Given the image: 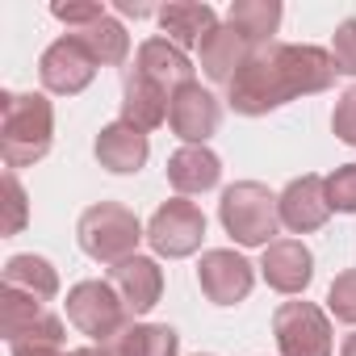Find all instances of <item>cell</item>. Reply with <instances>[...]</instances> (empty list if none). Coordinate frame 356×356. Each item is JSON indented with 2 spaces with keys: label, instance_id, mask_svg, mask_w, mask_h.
<instances>
[{
  "label": "cell",
  "instance_id": "1",
  "mask_svg": "<svg viewBox=\"0 0 356 356\" xmlns=\"http://www.w3.org/2000/svg\"><path fill=\"white\" fill-rule=\"evenodd\" d=\"M335 59L323 47L302 42H268L256 47L243 72L227 84V105L243 118H260L281 109L293 97H314L335 84Z\"/></svg>",
  "mask_w": 356,
  "mask_h": 356
},
{
  "label": "cell",
  "instance_id": "2",
  "mask_svg": "<svg viewBox=\"0 0 356 356\" xmlns=\"http://www.w3.org/2000/svg\"><path fill=\"white\" fill-rule=\"evenodd\" d=\"M55 138V109L42 92H0V155L5 168H34Z\"/></svg>",
  "mask_w": 356,
  "mask_h": 356
},
{
  "label": "cell",
  "instance_id": "3",
  "mask_svg": "<svg viewBox=\"0 0 356 356\" xmlns=\"http://www.w3.org/2000/svg\"><path fill=\"white\" fill-rule=\"evenodd\" d=\"M76 239H80V252L97 264H122L130 256H138V239H147L143 222L134 210H126L122 202H97L80 214L76 222Z\"/></svg>",
  "mask_w": 356,
  "mask_h": 356
},
{
  "label": "cell",
  "instance_id": "4",
  "mask_svg": "<svg viewBox=\"0 0 356 356\" xmlns=\"http://www.w3.org/2000/svg\"><path fill=\"white\" fill-rule=\"evenodd\" d=\"M218 218H222V231L243 248H268L281 227L277 197L260 181H235L218 202Z\"/></svg>",
  "mask_w": 356,
  "mask_h": 356
},
{
  "label": "cell",
  "instance_id": "5",
  "mask_svg": "<svg viewBox=\"0 0 356 356\" xmlns=\"http://www.w3.org/2000/svg\"><path fill=\"white\" fill-rule=\"evenodd\" d=\"M0 331H5L9 348H63V318L47 310L42 298L5 289L0 293Z\"/></svg>",
  "mask_w": 356,
  "mask_h": 356
},
{
  "label": "cell",
  "instance_id": "6",
  "mask_svg": "<svg viewBox=\"0 0 356 356\" xmlns=\"http://www.w3.org/2000/svg\"><path fill=\"white\" fill-rule=\"evenodd\" d=\"M67 323L80 331V335H88L92 343H109L118 331H126L134 318L126 314V306H122V298L113 293V285L109 281H80V285H72L67 289Z\"/></svg>",
  "mask_w": 356,
  "mask_h": 356
},
{
  "label": "cell",
  "instance_id": "7",
  "mask_svg": "<svg viewBox=\"0 0 356 356\" xmlns=\"http://www.w3.org/2000/svg\"><path fill=\"white\" fill-rule=\"evenodd\" d=\"M202 239H206V214L185 197L163 202L147 222V243L155 248V256H168V260L193 256L202 248Z\"/></svg>",
  "mask_w": 356,
  "mask_h": 356
},
{
  "label": "cell",
  "instance_id": "8",
  "mask_svg": "<svg viewBox=\"0 0 356 356\" xmlns=\"http://www.w3.org/2000/svg\"><path fill=\"white\" fill-rule=\"evenodd\" d=\"M273 335L281 356H331V323L314 302H281Z\"/></svg>",
  "mask_w": 356,
  "mask_h": 356
},
{
  "label": "cell",
  "instance_id": "9",
  "mask_svg": "<svg viewBox=\"0 0 356 356\" xmlns=\"http://www.w3.org/2000/svg\"><path fill=\"white\" fill-rule=\"evenodd\" d=\"M97 67H101V63L88 55V47H84L76 34H63V38H55V42L42 51V59H38V80H42V88L55 92V97H76V92H84V88L92 84Z\"/></svg>",
  "mask_w": 356,
  "mask_h": 356
},
{
  "label": "cell",
  "instance_id": "10",
  "mask_svg": "<svg viewBox=\"0 0 356 356\" xmlns=\"http://www.w3.org/2000/svg\"><path fill=\"white\" fill-rule=\"evenodd\" d=\"M197 285H202V293H206L214 306H239V302L252 293L256 273H252V264H248L239 252H231V248H210V252H202Z\"/></svg>",
  "mask_w": 356,
  "mask_h": 356
},
{
  "label": "cell",
  "instance_id": "11",
  "mask_svg": "<svg viewBox=\"0 0 356 356\" xmlns=\"http://www.w3.org/2000/svg\"><path fill=\"white\" fill-rule=\"evenodd\" d=\"M277 210H281V227L293 231V235H310L318 231L327 218H331V202H327V176H293L285 185V193L277 197Z\"/></svg>",
  "mask_w": 356,
  "mask_h": 356
},
{
  "label": "cell",
  "instance_id": "12",
  "mask_svg": "<svg viewBox=\"0 0 356 356\" xmlns=\"http://www.w3.org/2000/svg\"><path fill=\"white\" fill-rule=\"evenodd\" d=\"M218 122H222V101L202 88V84H189L181 92H172V109H168V126L176 138H185L193 147H206L210 134H218Z\"/></svg>",
  "mask_w": 356,
  "mask_h": 356
},
{
  "label": "cell",
  "instance_id": "13",
  "mask_svg": "<svg viewBox=\"0 0 356 356\" xmlns=\"http://www.w3.org/2000/svg\"><path fill=\"white\" fill-rule=\"evenodd\" d=\"M260 277L277 293H306L314 281V256L302 239H273L260 256Z\"/></svg>",
  "mask_w": 356,
  "mask_h": 356
},
{
  "label": "cell",
  "instance_id": "14",
  "mask_svg": "<svg viewBox=\"0 0 356 356\" xmlns=\"http://www.w3.org/2000/svg\"><path fill=\"white\" fill-rule=\"evenodd\" d=\"M105 281L113 285V293L122 298V306H126L130 318L147 314V310L159 302V293H163V268H159L151 256H130V260L113 264Z\"/></svg>",
  "mask_w": 356,
  "mask_h": 356
},
{
  "label": "cell",
  "instance_id": "15",
  "mask_svg": "<svg viewBox=\"0 0 356 356\" xmlns=\"http://www.w3.org/2000/svg\"><path fill=\"white\" fill-rule=\"evenodd\" d=\"M134 72L147 76L151 84H159L163 92H181V88L197 84V80H193L197 67L189 63V55H185L181 47H172L168 38H147V42L138 47V55H134Z\"/></svg>",
  "mask_w": 356,
  "mask_h": 356
},
{
  "label": "cell",
  "instance_id": "16",
  "mask_svg": "<svg viewBox=\"0 0 356 356\" xmlns=\"http://www.w3.org/2000/svg\"><path fill=\"white\" fill-rule=\"evenodd\" d=\"M218 181H222V159H218L210 147L185 143L181 151L168 155V185L181 193V197H189V193H210Z\"/></svg>",
  "mask_w": 356,
  "mask_h": 356
},
{
  "label": "cell",
  "instance_id": "17",
  "mask_svg": "<svg viewBox=\"0 0 356 356\" xmlns=\"http://www.w3.org/2000/svg\"><path fill=\"white\" fill-rule=\"evenodd\" d=\"M252 42L235 30V26H218L202 47H197V59H202V72H206V80H214V84H231L239 72H243V63L252 59Z\"/></svg>",
  "mask_w": 356,
  "mask_h": 356
},
{
  "label": "cell",
  "instance_id": "18",
  "mask_svg": "<svg viewBox=\"0 0 356 356\" xmlns=\"http://www.w3.org/2000/svg\"><path fill=\"white\" fill-rule=\"evenodd\" d=\"M147 155H151V143L130 122L118 118V122L101 126V134H97V159H101V168H109L118 176H130V172H138L147 163Z\"/></svg>",
  "mask_w": 356,
  "mask_h": 356
},
{
  "label": "cell",
  "instance_id": "19",
  "mask_svg": "<svg viewBox=\"0 0 356 356\" xmlns=\"http://www.w3.org/2000/svg\"><path fill=\"white\" fill-rule=\"evenodd\" d=\"M168 109H172V92H163L159 84H151L147 76H138L130 67L126 84H122V122H130L134 130L147 134L168 122Z\"/></svg>",
  "mask_w": 356,
  "mask_h": 356
},
{
  "label": "cell",
  "instance_id": "20",
  "mask_svg": "<svg viewBox=\"0 0 356 356\" xmlns=\"http://www.w3.org/2000/svg\"><path fill=\"white\" fill-rule=\"evenodd\" d=\"M159 30L168 34L172 47L189 51V47H202L218 30V13L206 5V0H202V5H197V0H176V5L159 9Z\"/></svg>",
  "mask_w": 356,
  "mask_h": 356
},
{
  "label": "cell",
  "instance_id": "21",
  "mask_svg": "<svg viewBox=\"0 0 356 356\" xmlns=\"http://www.w3.org/2000/svg\"><path fill=\"white\" fill-rule=\"evenodd\" d=\"M109 356H176L181 352V335L168 323H130L105 343Z\"/></svg>",
  "mask_w": 356,
  "mask_h": 356
},
{
  "label": "cell",
  "instance_id": "22",
  "mask_svg": "<svg viewBox=\"0 0 356 356\" xmlns=\"http://www.w3.org/2000/svg\"><path fill=\"white\" fill-rule=\"evenodd\" d=\"M5 289H22V293H34L42 302H51L59 293V273L51 260L34 256V252H22V256H9L5 264Z\"/></svg>",
  "mask_w": 356,
  "mask_h": 356
},
{
  "label": "cell",
  "instance_id": "23",
  "mask_svg": "<svg viewBox=\"0 0 356 356\" xmlns=\"http://www.w3.org/2000/svg\"><path fill=\"white\" fill-rule=\"evenodd\" d=\"M227 26H235L252 47H268L281 26V5L277 0H235L227 13Z\"/></svg>",
  "mask_w": 356,
  "mask_h": 356
},
{
  "label": "cell",
  "instance_id": "24",
  "mask_svg": "<svg viewBox=\"0 0 356 356\" xmlns=\"http://www.w3.org/2000/svg\"><path fill=\"white\" fill-rule=\"evenodd\" d=\"M76 38L88 47V55H92L101 67H118V63H126V55H130V34H126V26H122L118 17H109V13H105L101 22L76 30Z\"/></svg>",
  "mask_w": 356,
  "mask_h": 356
},
{
  "label": "cell",
  "instance_id": "25",
  "mask_svg": "<svg viewBox=\"0 0 356 356\" xmlns=\"http://www.w3.org/2000/svg\"><path fill=\"white\" fill-rule=\"evenodd\" d=\"M327 310H331L339 323L356 327V268H348V273H339V277L331 281V289H327Z\"/></svg>",
  "mask_w": 356,
  "mask_h": 356
},
{
  "label": "cell",
  "instance_id": "26",
  "mask_svg": "<svg viewBox=\"0 0 356 356\" xmlns=\"http://www.w3.org/2000/svg\"><path fill=\"white\" fill-rule=\"evenodd\" d=\"M327 202L339 214H356V163H343L327 176Z\"/></svg>",
  "mask_w": 356,
  "mask_h": 356
},
{
  "label": "cell",
  "instance_id": "27",
  "mask_svg": "<svg viewBox=\"0 0 356 356\" xmlns=\"http://www.w3.org/2000/svg\"><path fill=\"white\" fill-rule=\"evenodd\" d=\"M26 218H30L26 189L17 181V172H5V235H22L26 231Z\"/></svg>",
  "mask_w": 356,
  "mask_h": 356
},
{
  "label": "cell",
  "instance_id": "28",
  "mask_svg": "<svg viewBox=\"0 0 356 356\" xmlns=\"http://www.w3.org/2000/svg\"><path fill=\"white\" fill-rule=\"evenodd\" d=\"M51 13H55L63 26H72V34H76V30H84V26L101 22L109 9H105V5H97V0H67V5H51Z\"/></svg>",
  "mask_w": 356,
  "mask_h": 356
},
{
  "label": "cell",
  "instance_id": "29",
  "mask_svg": "<svg viewBox=\"0 0 356 356\" xmlns=\"http://www.w3.org/2000/svg\"><path fill=\"white\" fill-rule=\"evenodd\" d=\"M331 59H335V72L339 76H356V17L339 22L335 42H331Z\"/></svg>",
  "mask_w": 356,
  "mask_h": 356
},
{
  "label": "cell",
  "instance_id": "30",
  "mask_svg": "<svg viewBox=\"0 0 356 356\" xmlns=\"http://www.w3.org/2000/svg\"><path fill=\"white\" fill-rule=\"evenodd\" d=\"M331 130H335L339 143L356 147V84L339 92V101H335V109H331Z\"/></svg>",
  "mask_w": 356,
  "mask_h": 356
},
{
  "label": "cell",
  "instance_id": "31",
  "mask_svg": "<svg viewBox=\"0 0 356 356\" xmlns=\"http://www.w3.org/2000/svg\"><path fill=\"white\" fill-rule=\"evenodd\" d=\"M122 17H151V5H134V0H118L113 5Z\"/></svg>",
  "mask_w": 356,
  "mask_h": 356
},
{
  "label": "cell",
  "instance_id": "32",
  "mask_svg": "<svg viewBox=\"0 0 356 356\" xmlns=\"http://www.w3.org/2000/svg\"><path fill=\"white\" fill-rule=\"evenodd\" d=\"M13 356H67L63 348H13Z\"/></svg>",
  "mask_w": 356,
  "mask_h": 356
},
{
  "label": "cell",
  "instance_id": "33",
  "mask_svg": "<svg viewBox=\"0 0 356 356\" xmlns=\"http://www.w3.org/2000/svg\"><path fill=\"white\" fill-rule=\"evenodd\" d=\"M67 356H109V352H105L101 343H88V348H72Z\"/></svg>",
  "mask_w": 356,
  "mask_h": 356
},
{
  "label": "cell",
  "instance_id": "34",
  "mask_svg": "<svg viewBox=\"0 0 356 356\" xmlns=\"http://www.w3.org/2000/svg\"><path fill=\"white\" fill-rule=\"evenodd\" d=\"M339 356H356V331L343 339V348H339Z\"/></svg>",
  "mask_w": 356,
  "mask_h": 356
},
{
  "label": "cell",
  "instance_id": "35",
  "mask_svg": "<svg viewBox=\"0 0 356 356\" xmlns=\"http://www.w3.org/2000/svg\"><path fill=\"white\" fill-rule=\"evenodd\" d=\"M197 356H210V352H197Z\"/></svg>",
  "mask_w": 356,
  "mask_h": 356
}]
</instances>
